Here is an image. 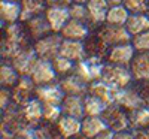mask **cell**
<instances>
[{
  "mask_svg": "<svg viewBox=\"0 0 149 139\" xmlns=\"http://www.w3.org/2000/svg\"><path fill=\"white\" fill-rule=\"evenodd\" d=\"M61 115H63V111H61L60 105H43V121L57 124Z\"/></svg>",
  "mask_w": 149,
  "mask_h": 139,
  "instance_id": "obj_38",
  "label": "cell"
},
{
  "mask_svg": "<svg viewBox=\"0 0 149 139\" xmlns=\"http://www.w3.org/2000/svg\"><path fill=\"white\" fill-rule=\"evenodd\" d=\"M36 84L31 81L30 77H21L19 81L14 88H10L12 102H15L19 106H26L30 100L34 97Z\"/></svg>",
  "mask_w": 149,
  "mask_h": 139,
  "instance_id": "obj_13",
  "label": "cell"
},
{
  "mask_svg": "<svg viewBox=\"0 0 149 139\" xmlns=\"http://www.w3.org/2000/svg\"><path fill=\"white\" fill-rule=\"evenodd\" d=\"M58 85L61 87V90L64 91L67 96H81L85 97L88 94V84H85L82 79H79L74 73L69 75V77L60 78Z\"/></svg>",
  "mask_w": 149,
  "mask_h": 139,
  "instance_id": "obj_17",
  "label": "cell"
},
{
  "mask_svg": "<svg viewBox=\"0 0 149 139\" xmlns=\"http://www.w3.org/2000/svg\"><path fill=\"white\" fill-rule=\"evenodd\" d=\"M136 51L131 44H122L112 46L110 51L107 54L106 63L109 65H116V66H124V67H130V63L134 57Z\"/></svg>",
  "mask_w": 149,
  "mask_h": 139,
  "instance_id": "obj_16",
  "label": "cell"
},
{
  "mask_svg": "<svg viewBox=\"0 0 149 139\" xmlns=\"http://www.w3.org/2000/svg\"><path fill=\"white\" fill-rule=\"evenodd\" d=\"M90 0H73V3H81V5H86Z\"/></svg>",
  "mask_w": 149,
  "mask_h": 139,
  "instance_id": "obj_49",
  "label": "cell"
},
{
  "mask_svg": "<svg viewBox=\"0 0 149 139\" xmlns=\"http://www.w3.org/2000/svg\"><path fill=\"white\" fill-rule=\"evenodd\" d=\"M30 78L36 85H46V84H54L58 82V77L54 70L52 61L37 58L36 65L30 73Z\"/></svg>",
  "mask_w": 149,
  "mask_h": 139,
  "instance_id": "obj_9",
  "label": "cell"
},
{
  "mask_svg": "<svg viewBox=\"0 0 149 139\" xmlns=\"http://www.w3.org/2000/svg\"><path fill=\"white\" fill-rule=\"evenodd\" d=\"M22 27H24L26 34L29 36V39L33 44L52 33V29H51V26H49V22H48L45 15H39V17H34V18H31L29 21H24Z\"/></svg>",
  "mask_w": 149,
  "mask_h": 139,
  "instance_id": "obj_11",
  "label": "cell"
},
{
  "mask_svg": "<svg viewBox=\"0 0 149 139\" xmlns=\"http://www.w3.org/2000/svg\"><path fill=\"white\" fill-rule=\"evenodd\" d=\"M128 69L133 75L134 81L149 79V51L148 53H136Z\"/></svg>",
  "mask_w": 149,
  "mask_h": 139,
  "instance_id": "obj_18",
  "label": "cell"
},
{
  "mask_svg": "<svg viewBox=\"0 0 149 139\" xmlns=\"http://www.w3.org/2000/svg\"><path fill=\"white\" fill-rule=\"evenodd\" d=\"M67 139H88V138L84 136L82 133H79V135H76V136H72V138H67Z\"/></svg>",
  "mask_w": 149,
  "mask_h": 139,
  "instance_id": "obj_48",
  "label": "cell"
},
{
  "mask_svg": "<svg viewBox=\"0 0 149 139\" xmlns=\"http://www.w3.org/2000/svg\"><path fill=\"white\" fill-rule=\"evenodd\" d=\"M106 129L107 126L102 117H84L81 120V133L88 139H93Z\"/></svg>",
  "mask_w": 149,
  "mask_h": 139,
  "instance_id": "obj_26",
  "label": "cell"
},
{
  "mask_svg": "<svg viewBox=\"0 0 149 139\" xmlns=\"http://www.w3.org/2000/svg\"><path fill=\"white\" fill-rule=\"evenodd\" d=\"M100 117L106 123L107 129H110L112 132H115V133L124 132V130H130L128 112L122 106H119L118 103L107 105Z\"/></svg>",
  "mask_w": 149,
  "mask_h": 139,
  "instance_id": "obj_4",
  "label": "cell"
},
{
  "mask_svg": "<svg viewBox=\"0 0 149 139\" xmlns=\"http://www.w3.org/2000/svg\"><path fill=\"white\" fill-rule=\"evenodd\" d=\"M125 29L131 36L140 34L143 32L149 30V17L146 14H130L127 22H125Z\"/></svg>",
  "mask_w": 149,
  "mask_h": 139,
  "instance_id": "obj_29",
  "label": "cell"
},
{
  "mask_svg": "<svg viewBox=\"0 0 149 139\" xmlns=\"http://www.w3.org/2000/svg\"><path fill=\"white\" fill-rule=\"evenodd\" d=\"M57 127L60 133L63 135V138L67 139L81 133V120L69 115H61V118L57 121Z\"/></svg>",
  "mask_w": 149,
  "mask_h": 139,
  "instance_id": "obj_28",
  "label": "cell"
},
{
  "mask_svg": "<svg viewBox=\"0 0 149 139\" xmlns=\"http://www.w3.org/2000/svg\"><path fill=\"white\" fill-rule=\"evenodd\" d=\"M64 91L61 90L58 82L54 84H46V85H36L34 97L39 99L43 105H61L64 99Z\"/></svg>",
  "mask_w": 149,
  "mask_h": 139,
  "instance_id": "obj_15",
  "label": "cell"
},
{
  "mask_svg": "<svg viewBox=\"0 0 149 139\" xmlns=\"http://www.w3.org/2000/svg\"><path fill=\"white\" fill-rule=\"evenodd\" d=\"M46 8H66L69 9L73 5V0H45Z\"/></svg>",
  "mask_w": 149,
  "mask_h": 139,
  "instance_id": "obj_43",
  "label": "cell"
},
{
  "mask_svg": "<svg viewBox=\"0 0 149 139\" xmlns=\"http://www.w3.org/2000/svg\"><path fill=\"white\" fill-rule=\"evenodd\" d=\"M0 139H34V135H33V129H29L18 135H0Z\"/></svg>",
  "mask_w": 149,
  "mask_h": 139,
  "instance_id": "obj_41",
  "label": "cell"
},
{
  "mask_svg": "<svg viewBox=\"0 0 149 139\" xmlns=\"http://www.w3.org/2000/svg\"><path fill=\"white\" fill-rule=\"evenodd\" d=\"M24 114L30 124V127L34 129L43 121V103L39 99L33 97L30 102L24 106Z\"/></svg>",
  "mask_w": 149,
  "mask_h": 139,
  "instance_id": "obj_27",
  "label": "cell"
},
{
  "mask_svg": "<svg viewBox=\"0 0 149 139\" xmlns=\"http://www.w3.org/2000/svg\"><path fill=\"white\" fill-rule=\"evenodd\" d=\"M0 20L2 24H15L21 21V5L19 2H8L2 0L0 2Z\"/></svg>",
  "mask_w": 149,
  "mask_h": 139,
  "instance_id": "obj_24",
  "label": "cell"
},
{
  "mask_svg": "<svg viewBox=\"0 0 149 139\" xmlns=\"http://www.w3.org/2000/svg\"><path fill=\"white\" fill-rule=\"evenodd\" d=\"M146 15H148V17H149V8H148V12H146Z\"/></svg>",
  "mask_w": 149,
  "mask_h": 139,
  "instance_id": "obj_51",
  "label": "cell"
},
{
  "mask_svg": "<svg viewBox=\"0 0 149 139\" xmlns=\"http://www.w3.org/2000/svg\"><path fill=\"white\" fill-rule=\"evenodd\" d=\"M84 45H85V51H86V58H95V60L106 63L110 46L102 37H98L95 32H90V34L84 41Z\"/></svg>",
  "mask_w": 149,
  "mask_h": 139,
  "instance_id": "obj_12",
  "label": "cell"
},
{
  "mask_svg": "<svg viewBox=\"0 0 149 139\" xmlns=\"http://www.w3.org/2000/svg\"><path fill=\"white\" fill-rule=\"evenodd\" d=\"M113 136H115V132H112L110 129H106L102 133H98L97 136H94L93 139H113Z\"/></svg>",
  "mask_w": 149,
  "mask_h": 139,
  "instance_id": "obj_45",
  "label": "cell"
},
{
  "mask_svg": "<svg viewBox=\"0 0 149 139\" xmlns=\"http://www.w3.org/2000/svg\"><path fill=\"white\" fill-rule=\"evenodd\" d=\"M43 15L46 17L49 26H51L52 33H60L70 20L69 9L66 8H46Z\"/></svg>",
  "mask_w": 149,
  "mask_h": 139,
  "instance_id": "obj_21",
  "label": "cell"
},
{
  "mask_svg": "<svg viewBox=\"0 0 149 139\" xmlns=\"http://www.w3.org/2000/svg\"><path fill=\"white\" fill-rule=\"evenodd\" d=\"M19 73L12 67L9 63H2L0 66V84L3 88H14L17 82L19 81Z\"/></svg>",
  "mask_w": 149,
  "mask_h": 139,
  "instance_id": "obj_34",
  "label": "cell"
},
{
  "mask_svg": "<svg viewBox=\"0 0 149 139\" xmlns=\"http://www.w3.org/2000/svg\"><path fill=\"white\" fill-rule=\"evenodd\" d=\"M122 5L130 14H146L149 0H122Z\"/></svg>",
  "mask_w": 149,
  "mask_h": 139,
  "instance_id": "obj_37",
  "label": "cell"
},
{
  "mask_svg": "<svg viewBox=\"0 0 149 139\" xmlns=\"http://www.w3.org/2000/svg\"><path fill=\"white\" fill-rule=\"evenodd\" d=\"M31 129L24 114V106L10 102L5 109H2V123H0V135H18Z\"/></svg>",
  "mask_w": 149,
  "mask_h": 139,
  "instance_id": "obj_2",
  "label": "cell"
},
{
  "mask_svg": "<svg viewBox=\"0 0 149 139\" xmlns=\"http://www.w3.org/2000/svg\"><path fill=\"white\" fill-rule=\"evenodd\" d=\"M134 87L137 90L139 96L142 97L145 106L149 108V79H145V81H134Z\"/></svg>",
  "mask_w": 149,
  "mask_h": 139,
  "instance_id": "obj_40",
  "label": "cell"
},
{
  "mask_svg": "<svg viewBox=\"0 0 149 139\" xmlns=\"http://www.w3.org/2000/svg\"><path fill=\"white\" fill-rule=\"evenodd\" d=\"M104 61L95 58H85L82 61L74 63V75L82 79L85 84H91L94 81H100L103 75Z\"/></svg>",
  "mask_w": 149,
  "mask_h": 139,
  "instance_id": "obj_5",
  "label": "cell"
},
{
  "mask_svg": "<svg viewBox=\"0 0 149 139\" xmlns=\"http://www.w3.org/2000/svg\"><path fill=\"white\" fill-rule=\"evenodd\" d=\"M116 88L110 87L109 84H106L104 81H94L91 84H88V94H93L95 97H98L103 103L106 105H112L115 103L116 99Z\"/></svg>",
  "mask_w": 149,
  "mask_h": 139,
  "instance_id": "obj_19",
  "label": "cell"
},
{
  "mask_svg": "<svg viewBox=\"0 0 149 139\" xmlns=\"http://www.w3.org/2000/svg\"><path fill=\"white\" fill-rule=\"evenodd\" d=\"M10 102H12L10 90H9V88H3V87H2V90H0V108L5 109Z\"/></svg>",
  "mask_w": 149,
  "mask_h": 139,
  "instance_id": "obj_42",
  "label": "cell"
},
{
  "mask_svg": "<svg viewBox=\"0 0 149 139\" xmlns=\"http://www.w3.org/2000/svg\"><path fill=\"white\" fill-rule=\"evenodd\" d=\"M60 55L66 57L74 63L82 61L86 58V51H85V45L81 41H67L63 39V44H61L60 48Z\"/></svg>",
  "mask_w": 149,
  "mask_h": 139,
  "instance_id": "obj_20",
  "label": "cell"
},
{
  "mask_svg": "<svg viewBox=\"0 0 149 139\" xmlns=\"http://www.w3.org/2000/svg\"><path fill=\"white\" fill-rule=\"evenodd\" d=\"M19 5H21V22L43 15L46 11L45 0H21Z\"/></svg>",
  "mask_w": 149,
  "mask_h": 139,
  "instance_id": "obj_25",
  "label": "cell"
},
{
  "mask_svg": "<svg viewBox=\"0 0 149 139\" xmlns=\"http://www.w3.org/2000/svg\"><path fill=\"white\" fill-rule=\"evenodd\" d=\"M60 34L63 36V39H67V41H81V42H84L86 39V36L90 34V29L86 27L84 22L70 18L67 21V24L63 27V30L60 32Z\"/></svg>",
  "mask_w": 149,
  "mask_h": 139,
  "instance_id": "obj_22",
  "label": "cell"
},
{
  "mask_svg": "<svg viewBox=\"0 0 149 139\" xmlns=\"http://www.w3.org/2000/svg\"><path fill=\"white\" fill-rule=\"evenodd\" d=\"M136 53H148L149 51V30L140 34L131 36V42Z\"/></svg>",
  "mask_w": 149,
  "mask_h": 139,
  "instance_id": "obj_36",
  "label": "cell"
},
{
  "mask_svg": "<svg viewBox=\"0 0 149 139\" xmlns=\"http://www.w3.org/2000/svg\"><path fill=\"white\" fill-rule=\"evenodd\" d=\"M94 32L97 33L98 37H102L110 48L131 42V34L128 33L125 26H112V24L104 22L98 29H95Z\"/></svg>",
  "mask_w": 149,
  "mask_h": 139,
  "instance_id": "obj_6",
  "label": "cell"
},
{
  "mask_svg": "<svg viewBox=\"0 0 149 139\" xmlns=\"http://www.w3.org/2000/svg\"><path fill=\"white\" fill-rule=\"evenodd\" d=\"M63 44V36L60 33H51L37 42L33 44V48L39 58L43 60H54L57 55H60V48Z\"/></svg>",
  "mask_w": 149,
  "mask_h": 139,
  "instance_id": "obj_7",
  "label": "cell"
},
{
  "mask_svg": "<svg viewBox=\"0 0 149 139\" xmlns=\"http://www.w3.org/2000/svg\"><path fill=\"white\" fill-rule=\"evenodd\" d=\"M130 17V12L125 9L124 5L110 6L106 15V22L112 26H125V22Z\"/></svg>",
  "mask_w": 149,
  "mask_h": 139,
  "instance_id": "obj_33",
  "label": "cell"
},
{
  "mask_svg": "<svg viewBox=\"0 0 149 139\" xmlns=\"http://www.w3.org/2000/svg\"><path fill=\"white\" fill-rule=\"evenodd\" d=\"M33 45L24 32L22 22L2 26V41H0V57L2 63H9L22 48Z\"/></svg>",
  "mask_w": 149,
  "mask_h": 139,
  "instance_id": "obj_1",
  "label": "cell"
},
{
  "mask_svg": "<svg viewBox=\"0 0 149 139\" xmlns=\"http://www.w3.org/2000/svg\"><path fill=\"white\" fill-rule=\"evenodd\" d=\"M69 14L72 20L81 21L86 26V21H88V9H86V5H81V3H73L69 8Z\"/></svg>",
  "mask_w": 149,
  "mask_h": 139,
  "instance_id": "obj_39",
  "label": "cell"
},
{
  "mask_svg": "<svg viewBox=\"0 0 149 139\" xmlns=\"http://www.w3.org/2000/svg\"><path fill=\"white\" fill-rule=\"evenodd\" d=\"M8 2H21V0H8Z\"/></svg>",
  "mask_w": 149,
  "mask_h": 139,
  "instance_id": "obj_50",
  "label": "cell"
},
{
  "mask_svg": "<svg viewBox=\"0 0 149 139\" xmlns=\"http://www.w3.org/2000/svg\"><path fill=\"white\" fill-rule=\"evenodd\" d=\"M34 139H64L63 135L60 133L57 124L42 121L37 127L33 129Z\"/></svg>",
  "mask_w": 149,
  "mask_h": 139,
  "instance_id": "obj_31",
  "label": "cell"
},
{
  "mask_svg": "<svg viewBox=\"0 0 149 139\" xmlns=\"http://www.w3.org/2000/svg\"><path fill=\"white\" fill-rule=\"evenodd\" d=\"M128 121H130V130L149 127V108L143 106L128 112Z\"/></svg>",
  "mask_w": 149,
  "mask_h": 139,
  "instance_id": "obj_30",
  "label": "cell"
},
{
  "mask_svg": "<svg viewBox=\"0 0 149 139\" xmlns=\"http://www.w3.org/2000/svg\"><path fill=\"white\" fill-rule=\"evenodd\" d=\"M106 103H103L98 97L93 94H86L84 97V112L85 117H100L106 109Z\"/></svg>",
  "mask_w": 149,
  "mask_h": 139,
  "instance_id": "obj_32",
  "label": "cell"
},
{
  "mask_svg": "<svg viewBox=\"0 0 149 139\" xmlns=\"http://www.w3.org/2000/svg\"><path fill=\"white\" fill-rule=\"evenodd\" d=\"M37 58L39 57H37L33 45H29L26 48H22L21 51L9 61V65L19 73V77H30Z\"/></svg>",
  "mask_w": 149,
  "mask_h": 139,
  "instance_id": "obj_8",
  "label": "cell"
},
{
  "mask_svg": "<svg viewBox=\"0 0 149 139\" xmlns=\"http://www.w3.org/2000/svg\"><path fill=\"white\" fill-rule=\"evenodd\" d=\"M131 132H133V135H134V139H149V127L131 130Z\"/></svg>",
  "mask_w": 149,
  "mask_h": 139,
  "instance_id": "obj_44",
  "label": "cell"
},
{
  "mask_svg": "<svg viewBox=\"0 0 149 139\" xmlns=\"http://www.w3.org/2000/svg\"><path fill=\"white\" fill-rule=\"evenodd\" d=\"M109 6H118V5H122V0H107Z\"/></svg>",
  "mask_w": 149,
  "mask_h": 139,
  "instance_id": "obj_47",
  "label": "cell"
},
{
  "mask_svg": "<svg viewBox=\"0 0 149 139\" xmlns=\"http://www.w3.org/2000/svg\"><path fill=\"white\" fill-rule=\"evenodd\" d=\"M102 81H104L106 84H109L110 87L116 88V90L125 88V87H128V85H131L134 82L133 75H131L128 67L116 66V65H109V63H104Z\"/></svg>",
  "mask_w": 149,
  "mask_h": 139,
  "instance_id": "obj_3",
  "label": "cell"
},
{
  "mask_svg": "<svg viewBox=\"0 0 149 139\" xmlns=\"http://www.w3.org/2000/svg\"><path fill=\"white\" fill-rule=\"evenodd\" d=\"M113 139H134V135H133L131 130H124V132L115 133Z\"/></svg>",
  "mask_w": 149,
  "mask_h": 139,
  "instance_id": "obj_46",
  "label": "cell"
},
{
  "mask_svg": "<svg viewBox=\"0 0 149 139\" xmlns=\"http://www.w3.org/2000/svg\"><path fill=\"white\" fill-rule=\"evenodd\" d=\"M109 8L110 6L107 3V0H90L86 3V9H88L86 27L90 29V32H94L102 24L106 22V15H107Z\"/></svg>",
  "mask_w": 149,
  "mask_h": 139,
  "instance_id": "obj_10",
  "label": "cell"
},
{
  "mask_svg": "<svg viewBox=\"0 0 149 139\" xmlns=\"http://www.w3.org/2000/svg\"><path fill=\"white\" fill-rule=\"evenodd\" d=\"M61 111L63 115H69V117H74L82 120L85 117L84 112V97L81 96H64L63 102H61Z\"/></svg>",
  "mask_w": 149,
  "mask_h": 139,
  "instance_id": "obj_23",
  "label": "cell"
},
{
  "mask_svg": "<svg viewBox=\"0 0 149 139\" xmlns=\"http://www.w3.org/2000/svg\"><path fill=\"white\" fill-rule=\"evenodd\" d=\"M115 103L122 106L127 112H131V111H136V109L145 106L142 97L139 96L137 90H136V87H134V82L131 85H128L125 88H121V90L116 91Z\"/></svg>",
  "mask_w": 149,
  "mask_h": 139,
  "instance_id": "obj_14",
  "label": "cell"
},
{
  "mask_svg": "<svg viewBox=\"0 0 149 139\" xmlns=\"http://www.w3.org/2000/svg\"><path fill=\"white\" fill-rule=\"evenodd\" d=\"M52 61V66H54V70L57 73L58 79L60 78H64V77H69L74 72V61L66 58V57H61V55H57Z\"/></svg>",
  "mask_w": 149,
  "mask_h": 139,
  "instance_id": "obj_35",
  "label": "cell"
}]
</instances>
